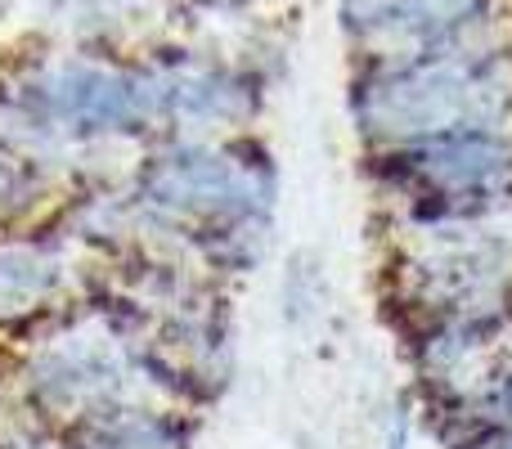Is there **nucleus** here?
Instances as JSON below:
<instances>
[{
	"instance_id": "f257e3e1",
	"label": "nucleus",
	"mask_w": 512,
	"mask_h": 449,
	"mask_svg": "<svg viewBox=\"0 0 512 449\" xmlns=\"http://www.w3.org/2000/svg\"><path fill=\"white\" fill-rule=\"evenodd\" d=\"M499 86L490 68L468 59H427L405 72H382L360 95V117L382 135H436L472 131L495 113Z\"/></svg>"
},
{
	"instance_id": "f03ea898",
	"label": "nucleus",
	"mask_w": 512,
	"mask_h": 449,
	"mask_svg": "<svg viewBox=\"0 0 512 449\" xmlns=\"http://www.w3.org/2000/svg\"><path fill=\"white\" fill-rule=\"evenodd\" d=\"M153 194L158 203L180 207V212H225V207H243V176L230 162L212 158V153H171L153 167Z\"/></svg>"
},
{
	"instance_id": "7ed1b4c3",
	"label": "nucleus",
	"mask_w": 512,
	"mask_h": 449,
	"mask_svg": "<svg viewBox=\"0 0 512 449\" xmlns=\"http://www.w3.org/2000/svg\"><path fill=\"white\" fill-rule=\"evenodd\" d=\"M477 0H342V23L360 36H423L459 23Z\"/></svg>"
},
{
	"instance_id": "20e7f679",
	"label": "nucleus",
	"mask_w": 512,
	"mask_h": 449,
	"mask_svg": "<svg viewBox=\"0 0 512 449\" xmlns=\"http://www.w3.org/2000/svg\"><path fill=\"white\" fill-rule=\"evenodd\" d=\"M117 449H180V445H167V432L162 427H140V432H126Z\"/></svg>"
}]
</instances>
